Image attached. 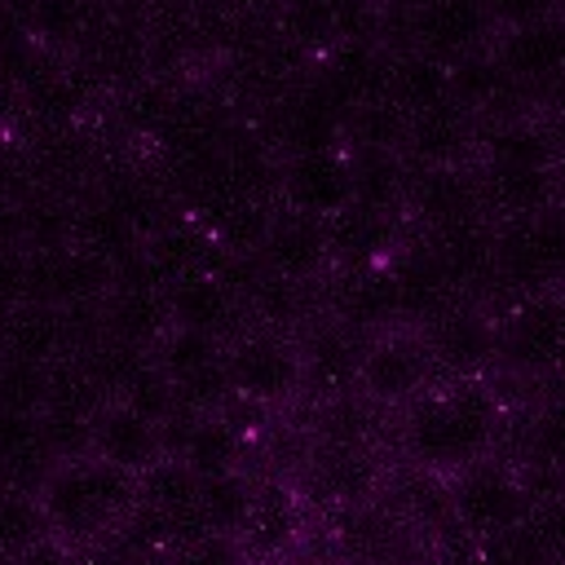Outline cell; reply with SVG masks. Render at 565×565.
I'll return each mask as SVG.
<instances>
[{
    "mask_svg": "<svg viewBox=\"0 0 565 565\" xmlns=\"http://www.w3.org/2000/svg\"><path fill=\"white\" fill-rule=\"evenodd\" d=\"M499 437V402L472 380L419 393L406 411L402 441L424 472H459L490 455Z\"/></svg>",
    "mask_w": 565,
    "mask_h": 565,
    "instance_id": "6da1fadb",
    "label": "cell"
},
{
    "mask_svg": "<svg viewBox=\"0 0 565 565\" xmlns=\"http://www.w3.org/2000/svg\"><path fill=\"white\" fill-rule=\"evenodd\" d=\"M35 494H40L44 521L57 534L84 539V534L115 530L137 508V472L102 455H75V459H62L53 472H44Z\"/></svg>",
    "mask_w": 565,
    "mask_h": 565,
    "instance_id": "7a4b0ae2",
    "label": "cell"
},
{
    "mask_svg": "<svg viewBox=\"0 0 565 565\" xmlns=\"http://www.w3.org/2000/svg\"><path fill=\"white\" fill-rule=\"evenodd\" d=\"M494 278L516 296L556 291L565 282V212L556 203L494 225Z\"/></svg>",
    "mask_w": 565,
    "mask_h": 565,
    "instance_id": "3957f363",
    "label": "cell"
},
{
    "mask_svg": "<svg viewBox=\"0 0 565 565\" xmlns=\"http://www.w3.org/2000/svg\"><path fill=\"white\" fill-rule=\"evenodd\" d=\"M446 508L450 521L468 534V539H486L503 525H516L534 512V490L530 481H521L508 463L499 459H477L468 468H459L446 486Z\"/></svg>",
    "mask_w": 565,
    "mask_h": 565,
    "instance_id": "277c9868",
    "label": "cell"
},
{
    "mask_svg": "<svg viewBox=\"0 0 565 565\" xmlns=\"http://www.w3.org/2000/svg\"><path fill=\"white\" fill-rule=\"evenodd\" d=\"M494 362L516 375H552L565 366V300L556 291L521 296L494 322Z\"/></svg>",
    "mask_w": 565,
    "mask_h": 565,
    "instance_id": "5b68a950",
    "label": "cell"
},
{
    "mask_svg": "<svg viewBox=\"0 0 565 565\" xmlns=\"http://www.w3.org/2000/svg\"><path fill=\"white\" fill-rule=\"evenodd\" d=\"M433 353L428 340L402 327H384L366 349H362V366H358V384L366 397L375 402H415L424 393V384L433 380Z\"/></svg>",
    "mask_w": 565,
    "mask_h": 565,
    "instance_id": "8992f818",
    "label": "cell"
},
{
    "mask_svg": "<svg viewBox=\"0 0 565 565\" xmlns=\"http://www.w3.org/2000/svg\"><path fill=\"white\" fill-rule=\"evenodd\" d=\"M225 375L230 388L247 402L274 406L287 402L305 380H300V349L274 331H256V335H238L234 349L225 353Z\"/></svg>",
    "mask_w": 565,
    "mask_h": 565,
    "instance_id": "52a82bcc",
    "label": "cell"
},
{
    "mask_svg": "<svg viewBox=\"0 0 565 565\" xmlns=\"http://www.w3.org/2000/svg\"><path fill=\"white\" fill-rule=\"evenodd\" d=\"M278 190H282V207L327 221L331 212H340L344 203H353L349 154H344V150H309V154H291L287 168L278 172Z\"/></svg>",
    "mask_w": 565,
    "mask_h": 565,
    "instance_id": "ba28073f",
    "label": "cell"
},
{
    "mask_svg": "<svg viewBox=\"0 0 565 565\" xmlns=\"http://www.w3.org/2000/svg\"><path fill=\"white\" fill-rule=\"evenodd\" d=\"M424 340H428L433 366L455 380H477L494 362V322L463 305H450L441 318H433Z\"/></svg>",
    "mask_w": 565,
    "mask_h": 565,
    "instance_id": "9c48e42d",
    "label": "cell"
},
{
    "mask_svg": "<svg viewBox=\"0 0 565 565\" xmlns=\"http://www.w3.org/2000/svg\"><path fill=\"white\" fill-rule=\"evenodd\" d=\"M260 260L269 274L278 278H291V282H309L331 256H327V230L318 216H305V212H274L265 234H260Z\"/></svg>",
    "mask_w": 565,
    "mask_h": 565,
    "instance_id": "30bf717a",
    "label": "cell"
},
{
    "mask_svg": "<svg viewBox=\"0 0 565 565\" xmlns=\"http://www.w3.org/2000/svg\"><path fill=\"white\" fill-rule=\"evenodd\" d=\"M486 26H490V18H486L481 0H419V9H415L419 53H428L437 62H459V57L477 53Z\"/></svg>",
    "mask_w": 565,
    "mask_h": 565,
    "instance_id": "8fae6325",
    "label": "cell"
},
{
    "mask_svg": "<svg viewBox=\"0 0 565 565\" xmlns=\"http://www.w3.org/2000/svg\"><path fill=\"white\" fill-rule=\"evenodd\" d=\"M327 230V256L340 269H358V265H380L393 247V216L388 207L375 203H344L340 212H331L322 221Z\"/></svg>",
    "mask_w": 565,
    "mask_h": 565,
    "instance_id": "7c38bea8",
    "label": "cell"
},
{
    "mask_svg": "<svg viewBox=\"0 0 565 565\" xmlns=\"http://www.w3.org/2000/svg\"><path fill=\"white\" fill-rule=\"evenodd\" d=\"M494 62L503 66L508 79L556 84L565 75V22L561 18H539V22L508 26Z\"/></svg>",
    "mask_w": 565,
    "mask_h": 565,
    "instance_id": "4fadbf2b",
    "label": "cell"
},
{
    "mask_svg": "<svg viewBox=\"0 0 565 565\" xmlns=\"http://www.w3.org/2000/svg\"><path fill=\"white\" fill-rule=\"evenodd\" d=\"M300 534V508L296 494L282 481H256L247 516L238 525V543L247 547L252 561H274L282 556Z\"/></svg>",
    "mask_w": 565,
    "mask_h": 565,
    "instance_id": "5bb4252c",
    "label": "cell"
},
{
    "mask_svg": "<svg viewBox=\"0 0 565 565\" xmlns=\"http://www.w3.org/2000/svg\"><path fill=\"white\" fill-rule=\"evenodd\" d=\"M477 194L490 221H516L556 203V168H508L486 163L477 177Z\"/></svg>",
    "mask_w": 565,
    "mask_h": 565,
    "instance_id": "9a60e30c",
    "label": "cell"
},
{
    "mask_svg": "<svg viewBox=\"0 0 565 565\" xmlns=\"http://www.w3.org/2000/svg\"><path fill=\"white\" fill-rule=\"evenodd\" d=\"M93 455H102L128 472H146L163 455L159 424H150L146 415H137L124 402H106L93 415Z\"/></svg>",
    "mask_w": 565,
    "mask_h": 565,
    "instance_id": "2e32d148",
    "label": "cell"
},
{
    "mask_svg": "<svg viewBox=\"0 0 565 565\" xmlns=\"http://www.w3.org/2000/svg\"><path fill=\"white\" fill-rule=\"evenodd\" d=\"M402 141L424 168H455L472 141V110L459 106L455 97H446V102L411 115Z\"/></svg>",
    "mask_w": 565,
    "mask_h": 565,
    "instance_id": "e0dca14e",
    "label": "cell"
},
{
    "mask_svg": "<svg viewBox=\"0 0 565 565\" xmlns=\"http://www.w3.org/2000/svg\"><path fill=\"white\" fill-rule=\"evenodd\" d=\"M168 318H172V327H190V331L221 340L238 327V296L216 269H207V274H194V278L168 287Z\"/></svg>",
    "mask_w": 565,
    "mask_h": 565,
    "instance_id": "ac0fdd59",
    "label": "cell"
},
{
    "mask_svg": "<svg viewBox=\"0 0 565 565\" xmlns=\"http://www.w3.org/2000/svg\"><path fill=\"white\" fill-rule=\"evenodd\" d=\"M388 269H393V287H397V313L419 318V322H433L450 305H459V287L450 282V274L441 269V260L428 247L402 252Z\"/></svg>",
    "mask_w": 565,
    "mask_h": 565,
    "instance_id": "d6986e66",
    "label": "cell"
},
{
    "mask_svg": "<svg viewBox=\"0 0 565 565\" xmlns=\"http://www.w3.org/2000/svg\"><path fill=\"white\" fill-rule=\"evenodd\" d=\"M415 207V216L437 230V225H450V221H463V216H486L481 207V194H477V177H463L455 168H424L419 177H406V190H402Z\"/></svg>",
    "mask_w": 565,
    "mask_h": 565,
    "instance_id": "ffe728a7",
    "label": "cell"
},
{
    "mask_svg": "<svg viewBox=\"0 0 565 565\" xmlns=\"http://www.w3.org/2000/svg\"><path fill=\"white\" fill-rule=\"evenodd\" d=\"M335 318L349 331H366V327H388V318H397V287H393V269L380 265H358L344 269L340 287H335Z\"/></svg>",
    "mask_w": 565,
    "mask_h": 565,
    "instance_id": "44dd1931",
    "label": "cell"
},
{
    "mask_svg": "<svg viewBox=\"0 0 565 565\" xmlns=\"http://www.w3.org/2000/svg\"><path fill=\"white\" fill-rule=\"evenodd\" d=\"M362 349H366V344L358 340V331L331 322V327H322V331L309 335V344H305V353H300V380H309V384L322 388L327 397L353 393L358 366H362Z\"/></svg>",
    "mask_w": 565,
    "mask_h": 565,
    "instance_id": "7402d4cb",
    "label": "cell"
},
{
    "mask_svg": "<svg viewBox=\"0 0 565 565\" xmlns=\"http://www.w3.org/2000/svg\"><path fill=\"white\" fill-rule=\"evenodd\" d=\"M212 247L216 238L203 230V225H190V221H168L163 230L150 234L146 243V260L159 278V287H177L194 274H207L212 269Z\"/></svg>",
    "mask_w": 565,
    "mask_h": 565,
    "instance_id": "603a6c76",
    "label": "cell"
},
{
    "mask_svg": "<svg viewBox=\"0 0 565 565\" xmlns=\"http://www.w3.org/2000/svg\"><path fill=\"white\" fill-rule=\"evenodd\" d=\"M309 477H313V486H318L327 499L353 508V503H371L375 481H380V468H375V459H371L366 446H335V441H322V446L313 450V459H309Z\"/></svg>",
    "mask_w": 565,
    "mask_h": 565,
    "instance_id": "cb8c5ba5",
    "label": "cell"
},
{
    "mask_svg": "<svg viewBox=\"0 0 565 565\" xmlns=\"http://www.w3.org/2000/svg\"><path fill=\"white\" fill-rule=\"evenodd\" d=\"M366 26V0H287V31L300 44H353Z\"/></svg>",
    "mask_w": 565,
    "mask_h": 565,
    "instance_id": "d4e9b609",
    "label": "cell"
},
{
    "mask_svg": "<svg viewBox=\"0 0 565 565\" xmlns=\"http://www.w3.org/2000/svg\"><path fill=\"white\" fill-rule=\"evenodd\" d=\"M450 97V66L428 57V53H406L397 62H388V79H384V102L397 106L406 119L446 102Z\"/></svg>",
    "mask_w": 565,
    "mask_h": 565,
    "instance_id": "484cf974",
    "label": "cell"
},
{
    "mask_svg": "<svg viewBox=\"0 0 565 565\" xmlns=\"http://www.w3.org/2000/svg\"><path fill=\"white\" fill-rule=\"evenodd\" d=\"M168 327H172V318H168L163 287H119V296L106 309V335L128 340L137 349H154Z\"/></svg>",
    "mask_w": 565,
    "mask_h": 565,
    "instance_id": "4316f807",
    "label": "cell"
},
{
    "mask_svg": "<svg viewBox=\"0 0 565 565\" xmlns=\"http://www.w3.org/2000/svg\"><path fill=\"white\" fill-rule=\"evenodd\" d=\"M243 455V437L225 415H194L181 433V450L177 459L194 472V477H216V472H234Z\"/></svg>",
    "mask_w": 565,
    "mask_h": 565,
    "instance_id": "83f0119b",
    "label": "cell"
},
{
    "mask_svg": "<svg viewBox=\"0 0 565 565\" xmlns=\"http://www.w3.org/2000/svg\"><path fill=\"white\" fill-rule=\"evenodd\" d=\"M252 477H243L238 468L234 472H216V477H199V494H194V512H199V525L207 534H238L243 516H247V503H252Z\"/></svg>",
    "mask_w": 565,
    "mask_h": 565,
    "instance_id": "f1b7e54d",
    "label": "cell"
},
{
    "mask_svg": "<svg viewBox=\"0 0 565 565\" xmlns=\"http://www.w3.org/2000/svg\"><path fill=\"white\" fill-rule=\"evenodd\" d=\"M349 172H353V199L358 203L388 207L406 190V172H402V159L393 154V146H358L349 154Z\"/></svg>",
    "mask_w": 565,
    "mask_h": 565,
    "instance_id": "f546056e",
    "label": "cell"
},
{
    "mask_svg": "<svg viewBox=\"0 0 565 565\" xmlns=\"http://www.w3.org/2000/svg\"><path fill=\"white\" fill-rule=\"evenodd\" d=\"M486 163H508V168H556V146L552 132L530 124V119H512L499 124L486 137Z\"/></svg>",
    "mask_w": 565,
    "mask_h": 565,
    "instance_id": "4dcf8cb0",
    "label": "cell"
},
{
    "mask_svg": "<svg viewBox=\"0 0 565 565\" xmlns=\"http://www.w3.org/2000/svg\"><path fill=\"white\" fill-rule=\"evenodd\" d=\"M0 340H4V358H26V362H49L53 353L66 349L62 318L49 305L13 309V318H9V327H4Z\"/></svg>",
    "mask_w": 565,
    "mask_h": 565,
    "instance_id": "1f68e13d",
    "label": "cell"
},
{
    "mask_svg": "<svg viewBox=\"0 0 565 565\" xmlns=\"http://www.w3.org/2000/svg\"><path fill=\"white\" fill-rule=\"evenodd\" d=\"M477 552H481L486 565H556L552 547L543 543V534H539V525L530 516L477 539Z\"/></svg>",
    "mask_w": 565,
    "mask_h": 565,
    "instance_id": "d6a6232c",
    "label": "cell"
},
{
    "mask_svg": "<svg viewBox=\"0 0 565 565\" xmlns=\"http://www.w3.org/2000/svg\"><path fill=\"white\" fill-rule=\"evenodd\" d=\"M49 402V366L26 358H0V411L35 415Z\"/></svg>",
    "mask_w": 565,
    "mask_h": 565,
    "instance_id": "836d02e7",
    "label": "cell"
},
{
    "mask_svg": "<svg viewBox=\"0 0 565 565\" xmlns=\"http://www.w3.org/2000/svg\"><path fill=\"white\" fill-rule=\"evenodd\" d=\"M159 366L172 375V380H181V375H190V371H203V366H212V362H221V340L216 335H203V331H190V327H168L163 335H159Z\"/></svg>",
    "mask_w": 565,
    "mask_h": 565,
    "instance_id": "e575fe53",
    "label": "cell"
},
{
    "mask_svg": "<svg viewBox=\"0 0 565 565\" xmlns=\"http://www.w3.org/2000/svg\"><path fill=\"white\" fill-rule=\"evenodd\" d=\"M44 508L26 490H0V556L9 561L13 552L31 547L44 539Z\"/></svg>",
    "mask_w": 565,
    "mask_h": 565,
    "instance_id": "d590c367",
    "label": "cell"
},
{
    "mask_svg": "<svg viewBox=\"0 0 565 565\" xmlns=\"http://www.w3.org/2000/svg\"><path fill=\"white\" fill-rule=\"evenodd\" d=\"M530 455L539 468L561 472L565 477V393H556L552 402L539 406V415L530 419Z\"/></svg>",
    "mask_w": 565,
    "mask_h": 565,
    "instance_id": "8d00e7d4",
    "label": "cell"
},
{
    "mask_svg": "<svg viewBox=\"0 0 565 565\" xmlns=\"http://www.w3.org/2000/svg\"><path fill=\"white\" fill-rule=\"evenodd\" d=\"M172 565H252L238 534H199L172 547Z\"/></svg>",
    "mask_w": 565,
    "mask_h": 565,
    "instance_id": "74e56055",
    "label": "cell"
},
{
    "mask_svg": "<svg viewBox=\"0 0 565 565\" xmlns=\"http://www.w3.org/2000/svg\"><path fill=\"white\" fill-rule=\"evenodd\" d=\"M530 521L539 525L543 543L552 547V556H556V565H561V561H565V486H561V490H552L543 503H534Z\"/></svg>",
    "mask_w": 565,
    "mask_h": 565,
    "instance_id": "f35d334b",
    "label": "cell"
},
{
    "mask_svg": "<svg viewBox=\"0 0 565 565\" xmlns=\"http://www.w3.org/2000/svg\"><path fill=\"white\" fill-rule=\"evenodd\" d=\"M84 22V0H35V26L44 35H71Z\"/></svg>",
    "mask_w": 565,
    "mask_h": 565,
    "instance_id": "ab89813d",
    "label": "cell"
},
{
    "mask_svg": "<svg viewBox=\"0 0 565 565\" xmlns=\"http://www.w3.org/2000/svg\"><path fill=\"white\" fill-rule=\"evenodd\" d=\"M486 18L490 22H503V26H521V22H539V18H552L556 0H481Z\"/></svg>",
    "mask_w": 565,
    "mask_h": 565,
    "instance_id": "60d3db41",
    "label": "cell"
},
{
    "mask_svg": "<svg viewBox=\"0 0 565 565\" xmlns=\"http://www.w3.org/2000/svg\"><path fill=\"white\" fill-rule=\"evenodd\" d=\"M4 565H75V561H71V552H66V547H57V543L40 539V543H31V547L13 552Z\"/></svg>",
    "mask_w": 565,
    "mask_h": 565,
    "instance_id": "b9f144b4",
    "label": "cell"
},
{
    "mask_svg": "<svg viewBox=\"0 0 565 565\" xmlns=\"http://www.w3.org/2000/svg\"><path fill=\"white\" fill-rule=\"evenodd\" d=\"M552 102H556V115L565 119V75H561V79L552 84Z\"/></svg>",
    "mask_w": 565,
    "mask_h": 565,
    "instance_id": "7bdbcfd3",
    "label": "cell"
},
{
    "mask_svg": "<svg viewBox=\"0 0 565 565\" xmlns=\"http://www.w3.org/2000/svg\"><path fill=\"white\" fill-rule=\"evenodd\" d=\"M9 318H13V305H9V300H0V335H4V327H9Z\"/></svg>",
    "mask_w": 565,
    "mask_h": 565,
    "instance_id": "ee69618b",
    "label": "cell"
},
{
    "mask_svg": "<svg viewBox=\"0 0 565 565\" xmlns=\"http://www.w3.org/2000/svg\"><path fill=\"white\" fill-rule=\"evenodd\" d=\"M75 565H119V561H106V556H93V561H75Z\"/></svg>",
    "mask_w": 565,
    "mask_h": 565,
    "instance_id": "f6af8a7d",
    "label": "cell"
},
{
    "mask_svg": "<svg viewBox=\"0 0 565 565\" xmlns=\"http://www.w3.org/2000/svg\"><path fill=\"white\" fill-rule=\"evenodd\" d=\"M282 565H322V561H305V556H296V561H282Z\"/></svg>",
    "mask_w": 565,
    "mask_h": 565,
    "instance_id": "bcb514c9",
    "label": "cell"
},
{
    "mask_svg": "<svg viewBox=\"0 0 565 565\" xmlns=\"http://www.w3.org/2000/svg\"><path fill=\"white\" fill-rule=\"evenodd\" d=\"M556 4H561V9H565V0H556Z\"/></svg>",
    "mask_w": 565,
    "mask_h": 565,
    "instance_id": "7dc6e473",
    "label": "cell"
},
{
    "mask_svg": "<svg viewBox=\"0 0 565 565\" xmlns=\"http://www.w3.org/2000/svg\"><path fill=\"white\" fill-rule=\"evenodd\" d=\"M561 565H565V561H561Z\"/></svg>",
    "mask_w": 565,
    "mask_h": 565,
    "instance_id": "c3c4849f",
    "label": "cell"
}]
</instances>
